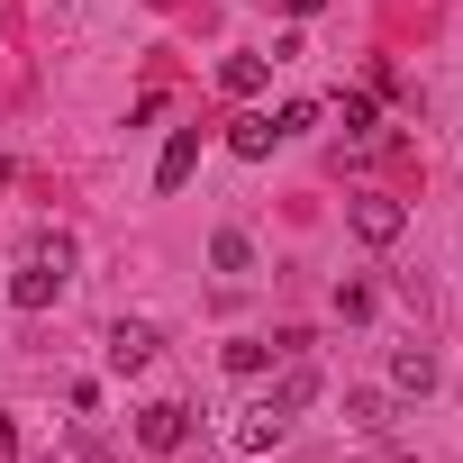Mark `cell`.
Masks as SVG:
<instances>
[{
	"instance_id": "cell-9",
	"label": "cell",
	"mask_w": 463,
	"mask_h": 463,
	"mask_svg": "<svg viewBox=\"0 0 463 463\" xmlns=\"http://www.w3.org/2000/svg\"><path fill=\"white\" fill-rule=\"evenodd\" d=\"M209 264H218L227 282H237V273H255V237H246V227H218V237H209Z\"/></svg>"
},
{
	"instance_id": "cell-8",
	"label": "cell",
	"mask_w": 463,
	"mask_h": 463,
	"mask_svg": "<svg viewBox=\"0 0 463 463\" xmlns=\"http://www.w3.org/2000/svg\"><path fill=\"white\" fill-rule=\"evenodd\" d=\"M264 82H273V64H264V55H227V64H218V91H227V100H255Z\"/></svg>"
},
{
	"instance_id": "cell-15",
	"label": "cell",
	"mask_w": 463,
	"mask_h": 463,
	"mask_svg": "<svg viewBox=\"0 0 463 463\" xmlns=\"http://www.w3.org/2000/svg\"><path fill=\"white\" fill-rule=\"evenodd\" d=\"M282 10H291V19H318V10H327V0H282Z\"/></svg>"
},
{
	"instance_id": "cell-14",
	"label": "cell",
	"mask_w": 463,
	"mask_h": 463,
	"mask_svg": "<svg viewBox=\"0 0 463 463\" xmlns=\"http://www.w3.org/2000/svg\"><path fill=\"white\" fill-rule=\"evenodd\" d=\"M345 146H373V91L345 100Z\"/></svg>"
},
{
	"instance_id": "cell-11",
	"label": "cell",
	"mask_w": 463,
	"mask_h": 463,
	"mask_svg": "<svg viewBox=\"0 0 463 463\" xmlns=\"http://www.w3.org/2000/svg\"><path fill=\"white\" fill-rule=\"evenodd\" d=\"M227 373H237V382L273 373V336H237V345H227Z\"/></svg>"
},
{
	"instance_id": "cell-6",
	"label": "cell",
	"mask_w": 463,
	"mask_h": 463,
	"mask_svg": "<svg viewBox=\"0 0 463 463\" xmlns=\"http://www.w3.org/2000/svg\"><path fill=\"white\" fill-rule=\"evenodd\" d=\"M191 164H200V128H173V137H164V155H155V191H182V182H191Z\"/></svg>"
},
{
	"instance_id": "cell-1",
	"label": "cell",
	"mask_w": 463,
	"mask_h": 463,
	"mask_svg": "<svg viewBox=\"0 0 463 463\" xmlns=\"http://www.w3.org/2000/svg\"><path fill=\"white\" fill-rule=\"evenodd\" d=\"M64 273H73V237H37V255L10 273V309H55Z\"/></svg>"
},
{
	"instance_id": "cell-4",
	"label": "cell",
	"mask_w": 463,
	"mask_h": 463,
	"mask_svg": "<svg viewBox=\"0 0 463 463\" xmlns=\"http://www.w3.org/2000/svg\"><path fill=\"white\" fill-rule=\"evenodd\" d=\"M182 436H191V409L182 400H146L137 409V445L146 454H182Z\"/></svg>"
},
{
	"instance_id": "cell-5",
	"label": "cell",
	"mask_w": 463,
	"mask_h": 463,
	"mask_svg": "<svg viewBox=\"0 0 463 463\" xmlns=\"http://www.w3.org/2000/svg\"><path fill=\"white\" fill-rule=\"evenodd\" d=\"M100 345H109V373H146V364H155V327H146V318H118Z\"/></svg>"
},
{
	"instance_id": "cell-10",
	"label": "cell",
	"mask_w": 463,
	"mask_h": 463,
	"mask_svg": "<svg viewBox=\"0 0 463 463\" xmlns=\"http://www.w3.org/2000/svg\"><path fill=\"white\" fill-rule=\"evenodd\" d=\"M282 137H273V118H227V155H246V164H264Z\"/></svg>"
},
{
	"instance_id": "cell-12",
	"label": "cell",
	"mask_w": 463,
	"mask_h": 463,
	"mask_svg": "<svg viewBox=\"0 0 463 463\" xmlns=\"http://www.w3.org/2000/svg\"><path fill=\"white\" fill-rule=\"evenodd\" d=\"M391 382H400V391H427V382H436V354H427V345H400V354H391Z\"/></svg>"
},
{
	"instance_id": "cell-3",
	"label": "cell",
	"mask_w": 463,
	"mask_h": 463,
	"mask_svg": "<svg viewBox=\"0 0 463 463\" xmlns=\"http://www.w3.org/2000/svg\"><path fill=\"white\" fill-rule=\"evenodd\" d=\"M282 436H291V409H273V400L237 409V427H227V445H237V454H273Z\"/></svg>"
},
{
	"instance_id": "cell-16",
	"label": "cell",
	"mask_w": 463,
	"mask_h": 463,
	"mask_svg": "<svg viewBox=\"0 0 463 463\" xmlns=\"http://www.w3.org/2000/svg\"><path fill=\"white\" fill-rule=\"evenodd\" d=\"M10 445H19V427H10V409H0V454H10Z\"/></svg>"
},
{
	"instance_id": "cell-7",
	"label": "cell",
	"mask_w": 463,
	"mask_h": 463,
	"mask_svg": "<svg viewBox=\"0 0 463 463\" xmlns=\"http://www.w3.org/2000/svg\"><path fill=\"white\" fill-rule=\"evenodd\" d=\"M309 400H318V364H309V354H282V382H273V409H291V418H300Z\"/></svg>"
},
{
	"instance_id": "cell-2",
	"label": "cell",
	"mask_w": 463,
	"mask_h": 463,
	"mask_svg": "<svg viewBox=\"0 0 463 463\" xmlns=\"http://www.w3.org/2000/svg\"><path fill=\"white\" fill-rule=\"evenodd\" d=\"M345 218H354V237H364V246H400V227H409V209H400L391 191H354Z\"/></svg>"
},
{
	"instance_id": "cell-13",
	"label": "cell",
	"mask_w": 463,
	"mask_h": 463,
	"mask_svg": "<svg viewBox=\"0 0 463 463\" xmlns=\"http://www.w3.org/2000/svg\"><path fill=\"white\" fill-rule=\"evenodd\" d=\"M300 128H318V100H282L273 109V137H300Z\"/></svg>"
}]
</instances>
